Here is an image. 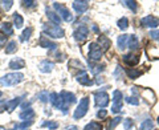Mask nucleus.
<instances>
[{"mask_svg":"<svg viewBox=\"0 0 159 130\" xmlns=\"http://www.w3.org/2000/svg\"><path fill=\"white\" fill-rule=\"evenodd\" d=\"M23 80H24L23 73L13 72V73H8L0 78V85H3V86H13V85L20 84Z\"/></svg>","mask_w":159,"mask_h":130,"instance_id":"f257e3e1","label":"nucleus"},{"mask_svg":"<svg viewBox=\"0 0 159 130\" xmlns=\"http://www.w3.org/2000/svg\"><path fill=\"white\" fill-rule=\"evenodd\" d=\"M43 31L52 39H62L65 36V31L60 26H52V24H44Z\"/></svg>","mask_w":159,"mask_h":130,"instance_id":"f03ea898","label":"nucleus"},{"mask_svg":"<svg viewBox=\"0 0 159 130\" xmlns=\"http://www.w3.org/2000/svg\"><path fill=\"white\" fill-rule=\"evenodd\" d=\"M89 102H90L89 97H84L81 101H80V104L77 105V108H76V110H74V113H73V118L74 119H80V118L86 116V113L89 110Z\"/></svg>","mask_w":159,"mask_h":130,"instance_id":"7ed1b4c3","label":"nucleus"},{"mask_svg":"<svg viewBox=\"0 0 159 130\" xmlns=\"http://www.w3.org/2000/svg\"><path fill=\"white\" fill-rule=\"evenodd\" d=\"M53 7L58 12V16L61 17V20H64V21H66V23L73 21V15L65 6H62L61 3H53Z\"/></svg>","mask_w":159,"mask_h":130,"instance_id":"20e7f679","label":"nucleus"},{"mask_svg":"<svg viewBox=\"0 0 159 130\" xmlns=\"http://www.w3.org/2000/svg\"><path fill=\"white\" fill-rule=\"evenodd\" d=\"M49 102H51L54 108H57L58 110H61L64 114H68L69 106L64 105V102L61 101V98H60V94H57V93H51V94H49Z\"/></svg>","mask_w":159,"mask_h":130,"instance_id":"39448f33","label":"nucleus"},{"mask_svg":"<svg viewBox=\"0 0 159 130\" xmlns=\"http://www.w3.org/2000/svg\"><path fill=\"white\" fill-rule=\"evenodd\" d=\"M109 100H110V97H109V94L105 92V91H99V92H96L94 93V101H96V105L98 108H105L109 105Z\"/></svg>","mask_w":159,"mask_h":130,"instance_id":"423d86ee","label":"nucleus"},{"mask_svg":"<svg viewBox=\"0 0 159 130\" xmlns=\"http://www.w3.org/2000/svg\"><path fill=\"white\" fill-rule=\"evenodd\" d=\"M88 35H89V27H86V26H84V24H81L80 27H77L76 29H74L73 37H74V40H76V41L82 43V41H85V40H86Z\"/></svg>","mask_w":159,"mask_h":130,"instance_id":"0eeeda50","label":"nucleus"},{"mask_svg":"<svg viewBox=\"0 0 159 130\" xmlns=\"http://www.w3.org/2000/svg\"><path fill=\"white\" fill-rule=\"evenodd\" d=\"M122 100L123 94L121 91H114L113 92V106H111V113H119L122 109Z\"/></svg>","mask_w":159,"mask_h":130,"instance_id":"6e6552de","label":"nucleus"},{"mask_svg":"<svg viewBox=\"0 0 159 130\" xmlns=\"http://www.w3.org/2000/svg\"><path fill=\"white\" fill-rule=\"evenodd\" d=\"M103 56V51L97 43H92L90 44V51H89V60L92 61H99Z\"/></svg>","mask_w":159,"mask_h":130,"instance_id":"1a4fd4ad","label":"nucleus"},{"mask_svg":"<svg viewBox=\"0 0 159 130\" xmlns=\"http://www.w3.org/2000/svg\"><path fill=\"white\" fill-rule=\"evenodd\" d=\"M142 27L146 28H158L159 27V17L152 16V15H147V16L141 19Z\"/></svg>","mask_w":159,"mask_h":130,"instance_id":"9d476101","label":"nucleus"},{"mask_svg":"<svg viewBox=\"0 0 159 130\" xmlns=\"http://www.w3.org/2000/svg\"><path fill=\"white\" fill-rule=\"evenodd\" d=\"M60 98H61V101L64 102V105H66V106H70V105L77 102L76 96H74L72 92H66V91H62L60 93Z\"/></svg>","mask_w":159,"mask_h":130,"instance_id":"9b49d317","label":"nucleus"},{"mask_svg":"<svg viewBox=\"0 0 159 130\" xmlns=\"http://www.w3.org/2000/svg\"><path fill=\"white\" fill-rule=\"evenodd\" d=\"M39 44H40V47H43V48H47V49H51V51H54V49H57V44L56 43H53L45 35H41V37H40L39 40Z\"/></svg>","mask_w":159,"mask_h":130,"instance_id":"f8f14e48","label":"nucleus"},{"mask_svg":"<svg viewBox=\"0 0 159 130\" xmlns=\"http://www.w3.org/2000/svg\"><path fill=\"white\" fill-rule=\"evenodd\" d=\"M123 63H125L127 67H135V65L139 63V57L135 56V54H133V53H127V54H123Z\"/></svg>","mask_w":159,"mask_h":130,"instance_id":"ddd939ff","label":"nucleus"},{"mask_svg":"<svg viewBox=\"0 0 159 130\" xmlns=\"http://www.w3.org/2000/svg\"><path fill=\"white\" fill-rule=\"evenodd\" d=\"M73 9L76 11L78 15H82L88 11L89 8V3L88 2H73Z\"/></svg>","mask_w":159,"mask_h":130,"instance_id":"4468645a","label":"nucleus"},{"mask_svg":"<svg viewBox=\"0 0 159 130\" xmlns=\"http://www.w3.org/2000/svg\"><path fill=\"white\" fill-rule=\"evenodd\" d=\"M24 67H25V61L20 57H16L9 61V68H11L12 71H20V69H23Z\"/></svg>","mask_w":159,"mask_h":130,"instance_id":"2eb2a0df","label":"nucleus"},{"mask_svg":"<svg viewBox=\"0 0 159 130\" xmlns=\"http://www.w3.org/2000/svg\"><path fill=\"white\" fill-rule=\"evenodd\" d=\"M53 68H54V64L52 61H48V60H44L39 65L40 72H43V73H51L53 71Z\"/></svg>","mask_w":159,"mask_h":130,"instance_id":"dca6fc26","label":"nucleus"},{"mask_svg":"<svg viewBox=\"0 0 159 130\" xmlns=\"http://www.w3.org/2000/svg\"><path fill=\"white\" fill-rule=\"evenodd\" d=\"M77 81L81 84V85H84V86H90V85L94 84V81L89 78V76H88L85 72H82L81 74H78V76H77Z\"/></svg>","mask_w":159,"mask_h":130,"instance_id":"f3484780","label":"nucleus"},{"mask_svg":"<svg viewBox=\"0 0 159 130\" xmlns=\"http://www.w3.org/2000/svg\"><path fill=\"white\" fill-rule=\"evenodd\" d=\"M0 31L3 32L4 36H12V35H13L12 24L8 23V21H3L2 24H0Z\"/></svg>","mask_w":159,"mask_h":130,"instance_id":"a211bd4d","label":"nucleus"},{"mask_svg":"<svg viewBox=\"0 0 159 130\" xmlns=\"http://www.w3.org/2000/svg\"><path fill=\"white\" fill-rule=\"evenodd\" d=\"M97 44H98L99 47H101V49H102L103 52H105V51H107V49L110 48V45H111L110 40H109L106 36H102V35H101V36L98 37V41H97Z\"/></svg>","mask_w":159,"mask_h":130,"instance_id":"6ab92c4d","label":"nucleus"},{"mask_svg":"<svg viewBox=\"0 0 159 130\" xmlns=\"http://www.w3.org/2000/svg\"><path fill=\"white\" fill-rule=\"evenodd\" d=\"M47 17H48V20H51L53 24H56V26H60V23L62 21L61 17H60L56 12H53V11H51V9H48V8H47Z\"/></svg>","mask_w":159,"mask_h":130,"instance_id":"aec40b11","label":"nucleus"},{"mask_svg":"<svg viewBox=\"0 0 159 130\" xmlns=\"http://www.w3.org/2000/svg\"><path fill=\"white\" fill-rule=\"evenodd\" d=\"M20 102H21V97H16V98L11 100V101H7V102H6V110H8V112H13V110H15V108L20 105Z\"/></svg>","mask_w":159,"mask_h":130,"instance_id":"412c9836","label":"nucleus"},{"mask_svg":"<svg viewBox=\"0 0 159 130\" xmlns=\"http://www.w3.org/2000/svg\"><path fill=\"white\" fill-rule=\"evenodd\" d=\"M127 41H129V35H121L117 40V44H118V48L123 51L125 48H127Z\"/></svg>","mask_w":159,"mask_h":130,"instance_id":"4be33fe9","label":"nucleus"},{"mask_svg":"<svg viewBox=\"0 0 159 130\" xmlns=\"http://www.w3.org/2000/svg\"><path fill=\"white\" fill-rule=\"evenodd\" d=\"M139 43L135 35H129V41H127V48H130L131 51L133 49H138Z\"/></svg>","mask_w":159,"mask_h":130,"instance_id":"5701e85b","label":"nucleus"},{"mask_svg":"<svg viewBox=\"0 0 159 130\" xmlns=\"http://www.w3.org/2000/svg\"><path fill=\"white\" fill-rule=\"evenodd\" d=\"M89 69H90V72L93 73V74H98V73H101V72H103L105 71V65L103 64H101V65H94L93 63H90L89 61Z\"/></svg>","mask_w":159,"mask_h":130,"instance_id":"b1692460","label":"nucleus"},{"mask_svg":"<svg viewBox=\"0 0 159 130\" xmlns=\"http://www.w3.org/2000/svg\"><path fill=\"white\" fill-rule=\"evenodd\" d=\"M142 71H138V69H135V68H129V69H126V74L129 76V78H133V80H135V78H138L139 76H142Z\"/></svg>","mask_w":159,"mask_h":130,"instance_id":"393cba45","label":"nucleus"},{"mask_svg":"<svg viewBox=\"0 0 159 130\" xmlns=\"http://www.w3.org/2000/svg\"><path fill=\"white\" fill-rule=\"evenodd\" d=\"M12 17H13V24H15V27L16 28H21L24 26V19H23V16L20 13L15 12Z\"/></svg>","mask_w":159,"mask_h":130,"instance_id":"a878e982","label":"nucleus"},{"mask_svg":"<svg viewBox=\"0 0 159 130\" xmlns=\"http://www.w3.org/2000/svg\"><path fill=\"white\" fill-rule=\"evenodd\" d=\"M33 116H34V112H33V109H31V108H28L24 112L20 113V118L24 119V121H27V119H32Z\"/></svg>","mask_w":159,"mask_h":130,"instance_id":"bb28decb","label":"nucleus"},{"mask_svg":"<svg viewBox=\"0 0 159 130\" xmlns=\"http://www.w3.org/2000/svg\"><path fill=\"white\" fill-rule=\"evenodd\" d=\"M139 130H154V121L151 118L145 119V121L141 123V128H139Z\"/></svg>","mask_w":159,"mask_h":130,"instance_id":"cd10ccee","label":"nucleus"},{"mask_svg":"<svg viewBox=\"0 0 159 130\" xmlns=\"http://www.w3.org/2000/svg\"><path fill=\"white\" fill-rule=\"evenodd\" d=\"M32 32H33V29L31 27H28L27 29H24V32L21 33V36H20V41H21V43L28 41V40L31 39V36H32Z\"/></svg>","mask_w":159,"mask_h":130,"instance_id":"c85d7f7f","label":"nucleus"},{"mask_svg":"<svg viewBox=\"0 0 159 130\" xmlns=\"http://www.w3.org/2000/svg\"><path fill=\"white\" fill-rule=\"evenodd\" d=\"M69 67H72V68H74V69H80V71H82V72H84V69H85L84 64L80 61V60H76V58L69 61Z\"/></svg>","mask_w":159,"mask_h":130,"instance_id":"c756f323","label":"nucleus"},{"mask_svg":"<svg viewBox=\"0 0 159 130\" xmlns=\"http://www.w3.org/2000/svg\"><path fill=\"white\" fill-rule=\"evenodd\" d=\"M84 130H102V125L99 122L93 121V122H89L86 126L84 128Z\"/></svg>","mask_w":159,"mask_h":130,"instance_id":"7c9ffc66","label":"nucleus"},{"mask_svg":"<svg viewBox=\"0 0 159 130\" xmlns=\"http://www.w3.org/2000/svg\"><path fill=\"white\" fill-rule=\"evenodd\" d=\"M121 4H122V6H125V7H127L129 9H131L133 12H137V9H138V3L137 2H130V0H126V2H122Z\"/></svg>","mask_w":159,"mask_h":130,"instance_id":"2f4dec72","label":"nucleus"},{"mask_svg":"<svg viewBox=\"0 0 159 130\" xmlns=\"http://www.w3.org/2000/svg\"><path fill=\"white\" fill-rule=\"evenodd\" d=\"M41 128H48V129H51V130H56V129H58V123L56 122V121H44L43 123H41Z\"/></svg>","mask_w":159,"mask_h":130,"instance_id":"473e14b6","label":"nucleus"},{"mask_svg":"<svg viewBox=\"0 0 159 130\" xmlns=\"http://www.w3.org/2000/svg\"><path fill=\"white\" fill-rule=\"evenodd\" d=\"M16 49H17V43L16 41H9L7 48H6V53L7 54H11L13 52H16Z\"/></svg>","mask_w":159,"mask_h":130,"instance_id":"72a5a7b5","label":"nucleus"},{"mask_svg":"<svg viewBox=\"0 0 159 130\" xmlns=\"http://www.w3.org/2000/svg\"><path fill=\"white\" fill-rule=\"evenodd\" d=\"M118 27L122 29V31H126V29L129 28V20L127 17H122L118 20Z\"/></svg>","mask_w":159,"mask_h":130,"instance_id":"f704fd0d","label":"nucleus"},{"mask_svg":"<svg viewBox=\"0 0 159 130\" xmlns=\"http://www.w3.org/2000/svg\"><path fill=\"white\" fill-rule=\"evenodd\" d=\"M122 121V118L121 117H116V118H113L110 122H109V125H107V130H114V128L117 126V125Z\"/></svg>","mask_w":159,"mask_h":130,"instance_id":"c9c22d12","label":"nucleus"},{"mask_svg":"<svg viewBox=\"0 0 159 130\" xmlns=\"http://www.w3.org/2000/svg\"><path fill=\"white\" fill-rule=\"evenodd\" d=\"M37 97L40 98V101L41 102H48L49 101V96H48V92L47 91H43L37 94Z\"/></svg>","mask_w":159,"mask_h":130,"instance_id":"e433bc0d","label":"nucleus"},{"mask_svg":"<svg viewBox=\"0 0 159 130\" xmlns=\"http://www.w3.org/2000/svg\"><path fill=\"white\" fill-rule=\"evenodd\" d=\"M133 126H134V122L131 118H126L125 121H123V129L125 130H130Z\"/></svg>","mask_w":159,"mask_h":130,"instance_id":"4c0bfd02","label":"nucleus"},{"mask_svg":"<svg viewBox=\"0 0 159 130\" xmlns=\"http://www.w3.org/2000/svg\"><path fill=\"white\" fill-rule=\"evenodd\" d=\"M33 123V119H27V121H24V122H21L19 125V128L20 129H23V130H25V129H28L31 125Z\"/></svg>","mask_w":159,"mask_h":130,"instance_id":"58836bf2","label":"nucleus"},{"mask_svg":"<svg viewBox=\"0 0 159 130\" xmlns=\"http://www.w3.org/2000/svg\"><path fill=\"white\" fill-rule=\"evenodd\" d=\"M126 102L127 104H130V105H134V106H138L139 105V101H138V98L137 97H126Z\"/></svg>","mask_w":159,"mask_h":130,"instance_id":"ea45409f","label":"nucleus"},{"mask_svg":"<svg viewBox=\"0 0 159 130\" xmlns=\"http://www.w3.org/2000/svg\"><path fill=\"white\" fill-rule=\"evenodd\" d=\"M148 36H150L152 40H159V29H152V31H150Z\"/></svg>","mask_w":159,"mask_h":130,"instance_id":"a19ab883","label":"nucleus"},{"mask_svg":"<svg viewBox=\"0 0 159 130\" xmlns=\"http://www.w3.org/2000/svg\"><path fill=\"white\" fill-rule=\"evenodd\" d=\"M106 116H107V110H105V109H101V110H98V112H97V117H98V118H101V119L106 118Z\"/></svg>","mask_w":159,"mask_h":130,"instance_id":"79ce46f5","label":"nucleus"},{"mask_svg":"<svg viewBox=\"0 0 159 130\" xmlns=\"http://www.w3.org/2000/svg\"><path fill=\"white\" fill-rule=\"evenodd\" d=\"M23 6L25 8H33L37 6V2H23Z\"/></svg>","mask_w":159,"mask_h":130,"instance_id":"37998d69","label":"nucleus"},{"mask_svg":"<svg viewBox=\"0 0 159 130\" xmlns=\"http://www.w3.org/2000/svg\"><path fill=\"white\" fill-rule=\"evenodd\" d=\"M2 4H3L4 9H6V11H8V9L13 6V2H11V0H9V2H2Z\"/></svg>","mask_w":159,"mask_h":130,"instance_id":"c03bdc74","label":"nucleus"},{"mask_svg":"<svg viewBox=\"0 0 159 130\" xmlns=\"http://www.w3.org/2000/svg\"><path fill=\"white\" fill-rule=\"evenodd\" d=\"M7 43V36H4L3 33H0V47H4Z\"/></svg>","mask_w":159,"mask_h":130,"instance_id":"a18cd8bd","label":"nucleus"},{"mask_svg":"<svg viewBox=\"0 0 159 130\" xmlns=\"http://www.w3.org/2000/svg\"><path fill=\"white\" fill-rule=\"evenodd\" d=\"M6 110V101H0V113Z\"/></svg>","mask_w":159,"mask_h":130,"instance_id":"49530a36","label":"nucleus"},{"mask_svg":"<svg viewBox=\"0 0 159 130\" xmlns=\"http://www.w3.org/2000/svg\"><path fill=\"white\" fill-rule=\"evenodd\" d=\"M103 81H105V80H103V78H99V77L96 80V82H97V84H102Z\"/></svg>","mask_w":159,"mask_h":130,"instance_id":"de8ad7c7","label":"nucleus"},{"mask_svg":"<svg viewBox=\"0 0 159 130\" xmlns=\"http://www.w3.org/2000/svg\"><path fill=\"white\" fill-rule=\"evenodd\" d=\"M66 130H78V128L77 126H69V128H66Z\"/></svg>","mask_w":159,"mask_h":130,"instance_id":"09e8293b","label":"nucleus"},{"mask_svg":"<svg viewBox=\"0 0 159 130\" xmlns=\"http://www.w3.org/2000/svg\"><path fill=\"white\" fill-rule=\"evenodd\" d=\"M158 123H159V117H158Z\"/></svg>","mask_w":159,"mask_h":130,"instance_id":"8fccbe9b","label":"nucleus"}]
</instances>
